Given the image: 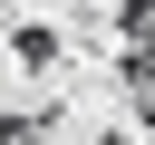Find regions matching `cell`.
<instances>
[{
    "label": "cell",
    "mask_w": 155,
    "mask_h": 145,
    "mask_svg": "<svg viewBox=\"0 0 155 145\" xmlns=\"http://www.w3.org/2000/svg\"><path fill=\"white\" fill-rule=\"evenodd\" d=\"M10 58H19L29 77H39V68H58V29H39V19H19V29H10Z\"/></svg>",
    "instance_id": "6da1fadb"
}]
</instances>
